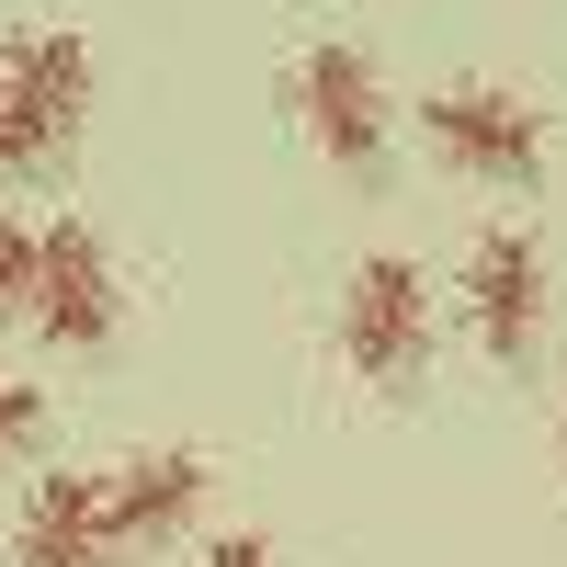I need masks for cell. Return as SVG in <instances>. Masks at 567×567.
<instances>
[{
  "mask_svg": "<svg viewBox=\"0 0 567 567\" xmlns=\"http://www.w3.org/2000/svg\"><path fill=\"white\" fill-rule=\"evenodd\" d=\"M103 488H114V534H125V545H171V534L205 511L216 477H205V454H194V443H148V454H125Z\"/></svg>",
  "mask_w": 567,
  "mask_h": 567,
  "instance_id": "obj_8",
  "label": "cell"
},
{
  "mask_svg": "<svg viewBox=\"0 0 567 567\" xmlns=\"http://www.w3.org/2000/svg\"><path fill=\"white\" fill-rule=\"evenodd\" d=\"M545 239L534 227H477V250H465V329H477L488 363H534L545 341Z\"/></svg>",
  "mask_w": 567,
  "mask_h": 567,
  "instance_id": "obj_5",
  "label": "cell"
},
{
  "mask_svg": "<svg viewBox=\"0 0 567 567\" xmlns=\"http://www.w3.org/2000/svg\"><path fill=\"white\" fill-rule=\"evenodd\" d=\"M114 556H125V534H114V488L91 477V465L34 477L23 534H12V567H114Z\"/></svg>",
  "mask_w": 567,
  "mask_h": 567,
  "instance_id": "obj_7",
  "label": "cell"
},
{
  "mask_svg": "<svg viewBox=\"0 0 567 567\" xmlns=\"http://www.w3.org/2000/svg\"><path fill=\"white\" fill-rule=\"evenodd\" d=\"M205 567H284V556H272V534H216Z\"/></svg>",
  "mask_w": 567,
  "mask_h": 567,
  "instance_id": "obj_11",
  "label": "cell"
},
{
  "mask_svg": "<svg viewBox=\"0 0 567 567\" xmlns=\"http://www.w3.org/2000/svg\"><path fill=\"white\" fill-rule=\"evenodd\" d=\"M34 420H45V398L23 386V374H0V454H12V443L34 432Z\"/></svg>",
  "mask_w": 567,
  "mask_h": 567,
  "instance_id": "obj_10",
  "label": "cell"
},
{
  "mask_svg": "<svg viewBox=\"0 0 567 567\" xmlns=\"http://www.w3.org/2000/svg\"><path fill=\"white\" fill-rule=\"evenodd\" d=\"M420 136H432L443 171H477V182H534L545 171V114L511 80H443L420 103Z\"/></svg>",
  "mask_w": 567,
  "mask_h": 567,
  "instance_id": "obj_4",
  "label": "cell"
},
{
  "mask_svg": "<svg viewBox=\"0 0 567 567\" xmlns=\"http://www.w3.org/2000/svg\"><path fill=\"white\" fill-rule=\"evenodd\" d=\"M34 261H45V227L0 216V318H12V307H34Z\"/></svg>",
  "mask_w": 567,
  "mask_h": 567,
  "instance_id": "obj_9",
  "label": "cell"
},
{
  "mask_svg": "<svg viewBox=\"0 0 567 567\" xmlns=\"http://www.w3.org/2000/svg\"><path fill=\"white\" fill-rule=\"evenodd\" d=\"M284 103H296V125L318 136V159H341V171H374L386 159V80H374V58L352 34H318L296 45V69H284Z\"/></svg>",
  "mask_w": 567,
  "mask_h": 567,
  "instance_id": "obj_3",
  "label": "cell"
},
{
  "mask_svg": "<svg viewBox=\"0 0 567 567\" xmlns=\"http://www.w3.org/2000/svg\"><path fill=\"white\" fill-rule=\"evenodd\" d=\"M91 114V45L69 23H23L0 34V171L58 159Z\"/></svg>",
  "mask_w": 567,
  "mask_h": 567,
  "instance_id": "obj_1",
  "label": "cell"
},
{
  "mask_svg": "<svg viewBox=\"0 0 567 567\" xmlns=\"http://www.w3.org/2000/svg\"><path fill=\"white\" fill-rule=\"evenodd\" d=\"M556 454H567V420H556Z\"/></svg>",
  "mask_w": 567,
  "mask_h": 567,
  "instance_id": "obj_12",
  "label": "cell"
},
{
  "mask_svg": "<svg viewBox=\"0 0 567 567\" xmlns=\"http://www.w3.org/2000/svg\"><path fill=\"white\" fill-rule=\"evenodd\" d=\"M114 318H125L114 250L91 239L80 216H58V227H45V261H34V329L69 341V352H91V341H114Z\"/></svg>",
  "mask_w": 567,
  "mask_h": 567,
  "instance_id": "obj_6",
  "label": "cell"
},
{
  "mask_svg": "<svg viewBox=\"0 0 567 567\" xmlns=\"http://www.w3.org/2000/svg\"><path fill=\"white\" fill-rule=\"evenodd\" d=\"M341 363L363 386H420V374H432V272L420 261H398V250L352 261V284H341Z\"/></svg>",
  "mask_w": 567,
  "mask_h": 567,
  "instance_id": "obj_2",
  "label": "cell"
}]
</instances>
